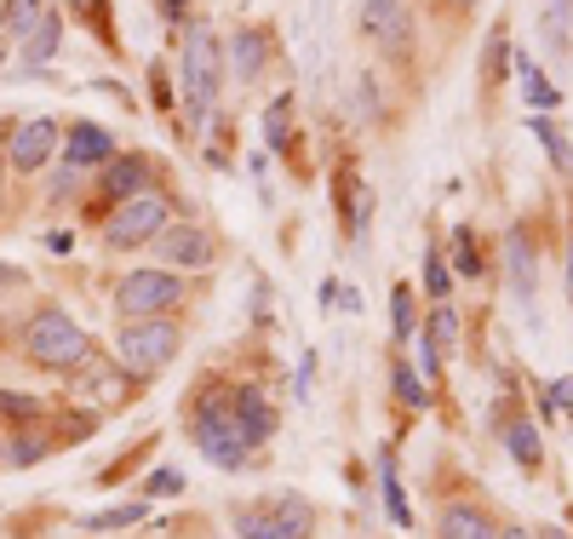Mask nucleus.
I'll list each match as a JSON object with an SVG mask.
<instances>
[{"label":"nucleus","instance_id":"obj_38","mask_svg":"<svg viewBox=\"0 0 573 539\" xmlns=\"http://www.w3.org/2000/svg\"><path fill=\"white\" fill-rule=\"evenodd\" d=\"M459 7H477V0H459Z\"/></svg>","mask_w":573,"mask_h":539},{"label":"nucleus","instance_id":"obj_17","mask_svg":"<svg viewBox=\"0 0 573 539\" xmlns=\"http://www.w3.org/2000/svg\"><path fill=\"white\" fill-rule=\"evenodd\" d=\"M47 18V0H7V12H0V29L7 35H35Z\"/></svg>","mask_w":573,"mask_h":539},{"label":"nucleus","instance_id":"obj_1","mask_svg":"<svg viewBox=\"0 0 573 539\" xmlns=\"http://www.w3.org/2000/svg\"><path fill=\"white\" fill-rule=\"evenodd\" d=\"M218 81H224V52H218V35L195 23L190 35H184V110H190V121H207L213 98H218Z\"/></svg>","mask_w":573,"mask_h":539},{"label":"nucleus","instance_id":"obj_23","mask_svg":"<svg viewBox=\"0 0 573 539\" xmlns=\"http://www.w3.org/2000/svg\"><path fill=\"white\" fill-rule=\"evenodd\" d=\"M522 92H528V104H539V110L551 104V110H556V87H551L545 75H539V70H533L528 58H522Z\"/></svg>","mask_w":573,"mask_h":539},{"label":"nucleus","instance_id":"obj_10","mask_svg":"<svg viewBox=\"0 0 573 539\" xmlns=\"http://www.w3.org/2000/svg\"><path fill=\"white\" fill-rule=\"evenodd\" d=\"M52 150H58V126H52V121H23V126L12 132L7 161L18 166V173H35V166H47Z\"/></svg>","mask_w":573,"mask_h":539},{"label":"nucleus","instance_id":"obj_19","mask_svg":"<svg viewBox=\"0 0 573 539\" xmlns=\"http://www.w3.org/2000/svg\"><path fill=\"white\" fill-rule=\"evenodd\" d=\"M533 139L545 144V155H551V161L562 166V173L573 179V144L562 139V126H556V121H545V115H539V121H533Z\"/></svg>","mask_w":573,"mask_h":539},{"label":"nucleus","instance_id":"obj_28","mask_svg":"<svg viewBox=\"0 0 573 539\" xmlns=\"http://www.w3.org/2000/svg\"><path fill=\"white\" fill-rule=\"evenodd\" d=\"M396 396L408 408H424V379H413V367H396Z\"/></svg>","mask_w":573,"mask_h":539},{"label":"nucleus","instance_id":"obj_25","mask_svg":"<svg viewBox=\"0 0 573 539\" xmlns=\"http://www.w3.org/2000/svg\"><path fill=\"white\" fill-rule=\"evenodd\" d=\"M453 264H459V276H482V258H477V235H470V230H453Z\"/></svg>","mask_w":573,"mask_h":539},{"label":"nucleus","instance_id":"obj_27","mask_svg":"<svg viewBox=\"0 0 573 539\" xmlns=\"http://www.w3.org/2000/svg\"><path fill=\"white\" fill-rule=\"evenodd\" d=\"M511 63V41H504V29H493L488 41V58H482V81H499V70Z\"/></svg>","mask_w":573,"mask_h":539},{"label":"nucleus","instance_id":"obj_12","mask_svg":"<svg viewBox=\"0 0 573 539\" xmlns=\"http://www.w3.org/2000/svg\"><path fill=\"white\" fill-rule=\"evenodd\" d=\"M110 155H115V144H110L104 126H75L70 132V150H63L70 173H81V166H92V161H110Z\"/></svg>","mask_w":573,"mask_h":539},{"label":"nucleus","instance_id":"obj_32","mask_svg":"<svg viewBox=\"0 0 573 539\" xmlns=\"http://www.w3.org/2000/svg\"><path fill=\"white\" fill-rule=\"evenodd\" d=\"M0 408H7V414H18V419H29V414H41V401H35V396H18V390H7V396H0Z\"/></svg>","mask_w":573,"mask_h":539},{"label":"nucleus","instance_id":"obj_6","mask_svg":"<svg viewBox=\"0 0 573 539\" xmlns=\"http://www.w3.org/2000/svg\"><path fill=\"white\" fill-rule=\"evenodd\" d=\"M178 356V327L173 322H132L121 333V362L132 367V374H155V367H166Z\"/></svg>","mask_w":573,"mask_h":539},{"label":"nucleus","instance_id":"obj_2","mask_svg":"<svg viewBox=\"0 0 573 539\" xmlns=\"http://www.w3.org/2000/svg\"><path fill=\"white\" fill-rule=\"evenodd\" d=\"M195 443H201V454H207L213 465H224V470H235L247 459V430H242V419H235V408L229 401H218V396H207L201 401V414H195Z\"/></svg>","mask_w":573,"mask_h":539},{"label":"nucleus","instance_id":"obj_24","mask_svg":"<svg viewBox=\"0 0 573 539\" xmlns=\"http://www.w3.org/2000/svg\"><path fill=\"white\" fill-rule=\"evenodd\" d=\"M235 533H242V539H282V528H276L269 511H242V517H235Z\"/></svg>","mask_w":573,"mask_h":539},{"label":"nucleus","instance_id":"obj_29","mask_svg":"<svg viewBox=\"0 0 573 539\" xmlns=\"http://www.w3.org/2000/svg\"><path fill=\"white\" fill-rule=\"evenodd\" d=\"M287 115H293L287 98H282V104H269V115H264V139L269 144H287Z\"/></svg>","mask_w":573,"mask_h":539},{"label":"nucleus","instance_id":"obj_22","mask_svg":"<svg viewBox=\"0 0 573 539\" xmlns=\"http://www.w3.org/2000/svg\"><path fill=\"white\" fill-rule=\"evenodd\" d=\"M58 52V18L47 12L41 18V29H35V35H29V52H23V63H29V70H41V63Z\"/></svg>","mask_w":573,"mask_h":539},{"label":"nucleus","instance_id":"obj_14","mask_svg":"<svg viewBox=\"0 0 573 539\" xmlns=\"http://www.w3.org/2000/svg\"><path fill=\"white\" fill-rule=\"evenodd\" d=\"M229 408H235V419H242V430H247V443H264V436L276 430V414H269V401H264L258 390H242V396L229 401Z\"/></svg>","mask_w":573,"mask_h":539},{"label":"nucleus","instance_id":"obj_11","mask_svg":"<svg viewBox=\"0 0 573 539\" xmlns=\"http://www.w3.org/2000/svg\"><path fill=\"white\" fill-rule=\"evenodd\" d=\"M453 350H459V311L436 305V311H430V327H424V367L448 362Z\"/></svg>","mask_w":573,"mask_h":539},{"label":"nucleus","instance_id":"obj_15","mask_svg":"<svg viewBox=\"0 0 573 539\" xmlns=\"http://www.w3.org/2000/svg\"><path fill=\"white\" fill-rule=\"evenodd\" d=\"M229 70H235V81H253L264 70V35H258V29L229 35Z\"/></svg>","mask_w":573,"mask_h":539},{"label":"nucleus","instance_id":"obj_3","mask_svg":"<svg viewBox=\"0 0 573 539\" xmlns=\"http://www.w3.org/2000/svg\"><path fill=\"white\" fill-rule=\"evenodd\" d=\"M29 356L41 367H81L92 356V339L63 311H47V316H35V327H29Z\"/></svg>","mask_w":573,"mask_h":539},{"label":"nucleus","instance_id":"obj_36","mask_svg":"<svg viewBox=\"0 0 573 539\" xmlns=\"http://www.w3.org/2000/svg\"><path fill=\"white\" fill-rule=\"evenodd\" d=\"M504 539H539V533H528V528H511V533H504Z\"/></svg>","mask_w":573,"mask_h":539},{"label":"nucleus","instance_id":"obj_30","mask_svg":"<svg viewBox=\"0 0 573 539\" xmlns=\"http://www.w3.org/2000/svg\"><path fill=\"white\" fill-rule=\"evenodd\" d=\"M424 264H430V270H424V287H430L436 298H448V287H453V276H448V264H442V258H436V253H430Z\"/></svg>","mask_w":573,"mask_h":539},{"label":"nucleus","instance_id":"obj_33","mask_svg":"<svg viewBox=\"0 0 573 539\" xmlns=\"http://www.w3.org/2000/svg\"><path fill=\"white\" fill-rule=\"evenodd\" d=\"M556 408H573V379H556L545 390V414H556Z\"/></svg>","mask_w":573,"mask_h":539},{"label":"nucleus","instance_id":"obj_18","mask_svg":"<svg viewBox=\"0 0 573 539\" xmlns=\"http://www.w3.org/2000/svg\"><path fill=\"white\" fill-rule=\"evenodd\" d=\"M504 443H511V459H516L522 470L539 465V430H533L528 419H511V425H504Z\"/></svg>","mask_w":573,"mask_h":539},{"label":"nucleus","instance_id":"obj_31","mask_svg":"<svg viewBox=\"0 0 573 539\" xmlns=\"http://www.w3.org/2000/svg\"><path fill=\"white\" fill-rule=\"evenodd\" d=\"M144 517V505H121V511H104V517H92L86 528H126V522H139Z\"/></svg>","mask_w":573,"mask_h":539},{"label":"nucleus","instance_id":"obj_35","mask_svg":"<svg viewBox=\"0 0 573 539\" xmlns=\"http://www.w3.org/2000/svg\"><path fill=\"white\" fill-rule=\"evenodd\" d=\"M161 12H166V18H178V0H161Z\"/></svg>","mask_w":573,"mask_h":539},{"label":"nucleus","instance_id":"obj_13","mask_svg":"<svg viewBox=\"0 0 573 539\" xmlns=\"http://www.w3.org/2000/svg\"><path fill=\"white\" fill-rule=\"evenodd\" d=\"M442 539H499V528L477 511V505H448L442 511Z\"/></svg>","mask_w":573,"mask_h":539},{"label":"nucleus","instance_id":"obj_16","mask_svg":"<svg viewBox=\"0 0 573 539\" xmlns=\"http://www.w3.org/2000/svg\"><path fill=\"white\" fill-rule=\"evenodd\" d=\"M269 517H276L282 539H310V528H316V511H310V505L298 499V494H287V499H282V505H276V511H269Z\"/></svg>","mask_w":573,"mask_h":539},{"label":"nucleus","instance_id":"obj_26","mask_svg":"<svg viewBox=\"0 0 573 539\" xmlns=\"http://www.w3.org/2000/svg\"><path fill=\"white\" fill-rule=\"evenodd\" d=\"M390 327H396V339H408V333H413V293L408 287L390 293Z\"/></svg>","mask_w":573,"mask_h":539},{"label":"nucleus","instance_id":"obj_7","mask_svg":"<svg viewBox=\"0 0 573 539\" xmlns=\"http://www.w3.org/2000/svg\"><path fill=\"white\" fill-rule=\"evenodd\" d=\"M361 29L385 52H401V47H408V35H413V18H408L401 0H361Z\"/></svg>","mask_w":573,"mask_h":539},{"label":"nucleus","instance_id":"obj_5","mask_svg":"<svg viewBox=\"0 0 573 539\" xmlns=\"http://www.w3.org/2000/svg\"><path fill=\"white\" fill-rule=\"evenodd\" d=\"M184 298V282L166 276V270H139V276H126L115 287V311H126L132 322H150L155 311H173Z\"/></svg>","mask_w":573,"mask_h":539},{"label":"nucleus","instance_id":"obj_37","mask_svg":"<svg viewBox=\"0 0 573 539\" xmlns=\"http://www.w3.org/2000/svg\"><path fill=\"white\" fill-rule=\"evenodd\" d=\"M539 539H567V533H562V528H545V533H539Z\"/></svg>","mask_w":573,"mask_h":539},{"label":"nucleus","instance_id":"obj_20","mask_svg":"<svg viewBox=\"0 0 573 539\" xmlns=\"http://www.w3.org/2000/svg\"><path fill=\"white\" fill-rule=\"evenodd\" d=\"M144 184H150V166L139 161V155H126V161H115V173H110V190L115 195H144Z\"/></svg>","mask_w":573,"mask_h":539},{"label":"nucleus","instance_id":"obj_9","mask_svg":"<svg viewBox=\"0 0 573 539\" xmlns=\"http://www.w3.org/2000/svg\"><path fill=\"white\" fill-rule=\"evenodd\" d=\"M161 258L184 264V270H207L213 264V235L201 224H173V230H161Z\"/></svg>","mask_w":573,"mask_h":539},{"label":"nucleus","instance_id":"obj_21","mask_svg":"<svg viewBox=\"0 0 573 539\" xmlns=\"http://www.w3.org/2000/svg\"><path fill=\"white\" fill-rule=\"evenodd\" d=\"M379 477H385V505H390V522H396V528H408V522H413V511H408V499H401V482H396V459H390V454L379 459Z\"/></svg>","mask_w":573,"mask_h":539},{"label":"nucleus","instance_id":"obj_8","mask_svg":"<svg viewBox=\"0 0 573 539\" xmlns=\"http://www.w3.org/2000/svg\"><path fill=\"white\" fill-rule=\"evenodd\" d=\"M504 276H511V293L522 305H533V287H539V253H533V235L516 224L504 235Z\"/></svg>","mask_w":573,"mask_h":539},{"label":"nucleus","instance_id":"obj_4","mask_svg":"<svg viewBox=\"0 0 573 539\" xmlns=\"http://www.w3.org/2000/svg\"><path fill=\"white\" fill-rule=\"evenodd\" d=\"M166 218H173V207H166L161 195H132V201H121V213L104 224V242L110 247H144V242H155V235L166 230Z\"/></svg>","mask_w":573,"mask_h":539},{"label":"nucleus","instance_id":"obj_34","mask_svg":"<svg viewBox=\"0 0 573 539\" xmlns=\"http://www.w3.org/2000/svg\"><path fill=\"white\" fill-rule=\"evenodd\" d=\"M184 488V477H178V470H155V477L144 482V494H178Z\"/></svg>","mask_w":573,"mask_h":539}]
</instances>
